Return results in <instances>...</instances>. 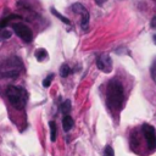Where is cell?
<instances>
[{
    "label": "cell",
    "mask_w": 156,
    "mask_h": 156,
    "mask_svg": "<svg viewBox=\"0 0 156 156\" xmlns=\"http://www.w3.org/2000/svg\"><path fill=\"white\" fill-rule=\"evenodd\" d=\"M123 85L118 79H111L107 84V90H106V99H107V105L111 110L119 111L122 107L123 102Z\"/></svg>",
    "instance_id": "1"
},
{
    "label": "cell",
    "mask_w": 156,
    "mask_h": 156,
    "mask_svg": "<svg viewBox=\"0 0 156 156\" xmlns=\"http://www.w3.org/2000/svg\"><path fill=\"white\" fill-rule=\"evenodd\" d=\"M6 96L16 110H23L28 100L27 90L20 85H9L6 89Z\"/></svg>",
    "instance_id": "2"
},
{
    "label": "cell",
    "mask_w": 156,
    "mask_h": 156,
    "mask_svg": "<svg viewBox=\"0 0 156 156\" xmlns=\"http://www.w3.org/2000/svg\"><path fill=\"white\" fill-rule=\"evenodd\" d=\"M23 71V63L18 57H9L0 62V77L15 78Z\"/></svg>",
    "instance_id": "3"
},
{
    "label": "cell",
    "mask_w": 156,
    "mask_h": 156,
    "mask_svg": "<svg viewBox=\"0 0 156 156\" xmlns=\"http://www.w3.org/2000/svg\"><path fill=\"white\" fill-rule=\"evenodd\" d=\"M141 130H143V134L146 139L149 149L151 151H155L156 150V129L154 128V126L144 123L141 126Z\"/></svg>",
    "instance_id": "4"
},
{
    "label": "cell",
    "mask_w": 156,
    "mask_h": 156,
    "mask_svg": "<svg viewBox=\"0 0 156 156\" xmlns=\"http://www.w3.org/2000/svg\"><path fill=\"white\" fill-rule=\"evenodd\" d=\"M12 29L13 32L26 43H30L33 40V33L30 30V28L23 23H13L12 24Z\"/></svg>",
    "instance_id": "5"
},
{
    "label": "cell",
    "mask_w": 156,
    "mask_h": 156,
    "mask_svg": "<svg viewBox=\"0 0 156 156\" xmlns=\"http://www.w3.org/2000/svg\"><path fill=\"white\" fill-rule=\"evenodd\" d=\"M96 66L104 73H110L112 71V58L108 54H101L96 58Z\"/></svg>",
    "instance_id": "6"
},
{
    "label": "cell",
    "mask_w": 156,
    "mask_h": 156,
    "mask_svg": "<svg viewBox=\"0 0 156 156\" xmlns=\"http://www.w3.org/2000/svg\"><path fill=\"white\" fill-rule=\"evenodd\" d=\"M72 10L73 12H77V13H80L82 15V21H80V26L84 30L88 29V23H89V12L88 10L79 2H76L72 5Z\"/></svg>",
    "instance_id": "7"
},
{
    "label": "cell",
    "mask_w": 156,
    "mask_h": 156,
    "mask_svg": "<svg viewBox=\"0 0 156 156\" xmlns=\"http://www.w3.org/2000/svg\"><path fill=\"white\" fill-rule=\"evenodd\" d=\"M74 122H73V118L69 116V115H65L63 116V119H62V128L65 132H69L73 127Z\"/></svg>",
    "instance_id": "8"
},
{
    "label": "cell",
    "mask_w": 156,
    "mask_h": 156,
    "mask_svg": "<svg viewBox=\"0 0 156 156\" xmlns=\"http://www.w3.org/2000/svg\"><path fill=\"white\" fill-rule=\"evenodd\" d=\"M49 127H50V140L51 141H55L56 140V135H57V132H56V123L54 121H50L49 122Z\"/></svg>",
    "instance_id": "9"
},
{
    "label": "cell",
    "mask_w": 156,
    "mask_h": 156,
    "mask_svg": "<svg viewBox=\"0 0 156 156\" xmlns=\"http://www.w3.org/2000/svg\"><path fill=\"white\" fill-rule=\"evenodd\" d=\"M50 11H51V13H52V15H55V16H56V17H57V18H58L61 22H63V23H66V24H71V21H69L67 17L62 16L60 12H57V11H56L54 7H51V9H50Z\"/></svg>",
    "instance_id": "10"
},
{
    "label": "cell",
    "mask_w": 156,
    "mask_h": 156,
    "mask_svg": "<svg viewBox=\"0 0 156 156\" xmlns=\"http://www.w3.org/2000/svg\"><path fill=\"white\" fill-rule=\"evenodd\" d=\"M15 18H21V17H20L18 15H10V16L5 17L4 20H1V21H0V28H5V27L9 24V22L12 21V20H15Z\"/></svg>",
    "instance_id": "11"
},
{
    "label": "cell",
    "mask_w": 156,
    "mask_h": 156,
    "mask_svg": "<svg viewBox=\"0 0 156 156\" xmlns=\"http://www.w3.org/2000/svg\"><path fill=\"white\" fill-rule=\"evenodd\" d=\"M35 57L38 61H44L46 57H48V52L45 49H38L35 51Z\"/></svg>",
    "instance_id": "12"
},
{
    "label": "cell",
    "mask_w": 156,
    "mask_h": 156,
    "mask_svg": "<svg viewBox=\"0 0 156 156\" xmlns=\"http://www.w3.org/2000/svg\"><path fill=\"white\" fill-rule=\"evenodd\" d=\"M71 110H72V107H71V101H69V100L63 101L62 105H61V112H62L63 115H68V113L71 112Z\"/></svg>",
    "instance_id": "13"
},
{
    "label": "cell",
    "mask_w": 156,
    "mask_h": 156,
    "mask_svg": "<svg viewBox=\"0 0 156 156\" xmlns=\"http://www.w3.org/2000/svg\"><path fill=\"white\" fill-rule=\"evenodd\" d=\"M69 73H71V68H69V66L66 65V63H63V65L60 67V76H61L62 78H65V77H67Z\"/></svg>",
    "instance_id": "14"
},
{
    "label": "cell",
    "mask_w": 156,
    "mask_h": 156,
    "mask_svg": "<svg viewBox=\"0 0 156 156\" xmlns=\"http://www.w3.org/2000/svg\"><path fill=\"white\" fill-rule=\"evenodd\" d=\"M11 32L5 29V28H0V41L2 40H6V39H10L11 38Z\"/></svg>",
    "instance_id": "15"
},
{
    "label": "cell",
    "mask_w": 156,
    "mask_h": 156,
    "mask_svg": "<svg viewBox=\"0 0 156 156\" xmlns=\"http://www.w3.org/2000/svg\"><path fill=\"white\" fill-rule=\"evenodd\" d=\"M150 73H151V77H152V79H154V82L156 83V58H155V61H154L152 65H151Z\"/></svg>",
    "instance_id": "16"
},
{
    "label": "cell",
    "mask_w": 156,
    "mask_h": 156,
    "mask_svg": "<svg viewBox=\"0 0 156 156\" xmlns=\"http://www.w3.org/2000/svg\"><path fill=\"white\" fill-rule=\"evenodd\" d=\"M104 156H115V151H113L112 146L107 145V146L105 147V150H104Z\"/></svg>",
    "instance_id": "17"
},
{
    "label": "cell",
    "mask_w": 156,
    "mask_h": 156,
    "mask_svg": "<svg viewBox=\"0 0 156 156\" xmlns=\"http://www.w3.org/2000/svg\"><path fill=\"white\" fill-rule=\"evenodd\" d=\"M52 78H54V74L51 73V74H49L44 80H43V85L45 87V88H48V87H50V84H51V80H52Z\"/></svg>",
    "instance_id": "18"
},
{
    "label": "cell",
    "mask_w": 156,
    "mask_h": 156,
    "mask_svg": "<svg viewBox=\"0 0 156 156\" xmlns=\"http://www.w3.org/2000/svg\"><path fill=\"white\" fill-rule=\"evenodd\" d=\"M150 26L152 29H156V16L151 18V22H150Z\"/></svg>",
    "instance_id": "19"
},
{
    "label": "cell",
    "mask_w": 156,
    "mask_h": 156,
    "mask_svg": "<svg viewBox=\"0 0 156 156\" xmlns=\"http://www.w3.org/2000/svg\"><path fill=\"white\" fill-rule=\"evenodd\" d=\"M95 2H96L99 6H101L104 2H106V0H95Z\"/></svg>",
    "instance_id": "20"
},
{
    "label": "cell",
    "mask_w": 156,
    "mask_h": 156,
    "mask_svg": "<svg viewBox=\"0 0 156 156\" xmlns=\"http://www.w3.org/2000/svg\"><path fill=\"white\" fill-rule=\"evenodd\" d=\"M152 38H154V43H155V44H156V34H155V35H154V37H152Z\"/></svg>",
    "instance_id": "21"
}]
</instances>
